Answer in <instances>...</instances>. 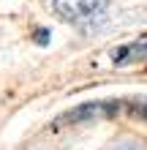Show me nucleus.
<instances>
[{
	"label": "nucleus",
	"instance_id": "obj_2",
	"mask_svg": "<svg viewBox=\"0 0 147 150\" xmlns=\"http://www.w3.org/2000/svg\"><path fill=\"white\" fill-rule=\"evenodd\" d=\"M109 0H52V11L74 28H90L93 22L103 19Z\"/></svg>",
	"mask_w": 147,
	"mask_h": 150
},
{
	"label": "nucleus",
	"instance_id": "obj_4",
	"mask_svg": "<svg viewBox=\"0 0 147 150\" xmlns=\"http://www.w3.org/2000/svg\"><path fill=\"white\" fill-rule=\"evenodd\" d=\"M46 36H49V30H38V41H41V44H46V41H49Z\"/></svg>",
	"mask_w": 147,
	"mask_h": 150
},
{
	"label": "nucleus",
	"instance_id": "obj_1",
	"mask_svg": "<svg viewBox=\"0 0 147 150\" xmlns=\"http://www.w3.org/2000/svg\"><path fill=\"white\" fill-rule=\"evenodd\" d=\"M115 117H134L147 123V98H101V101L79 104V107L60 115L55 120V128L96 123V120H115Z\"/></svg>",
	"mask_w": 147,
	"mask_h": 150
},
{
	"label": "nucleus",
	"instance_id": "obj_3",
	"mask_svg": "<svg viewBox=\"0 0 147 150\" xmlns=\"http://www.w3.org/2000/svg\"><path fill=\"white\" fill-rule=\"evenodd\" d=\"M139 60H147V33L139 36L136 41H131V44H123V47L112 49V63H115L117 68L139 63Z\"/></svg>",
	"mask_w": 147,
	"mask_h": 150
}]
</instances>
